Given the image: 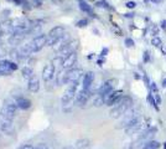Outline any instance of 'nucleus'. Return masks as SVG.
<instances>
[{
    "label": "nucleus",
    "instance_id": "obj_39",
    "mask_svg": "<svg viewBox=\"0 0 166 149\" xmlns=\"http://www.w3.org/2000/svg\"><path fill=\"white\" fill-rule=\"evenodd\" d=\"M161 29L166 30V20H161Z\"/></svg>",
    "mask_w": 166,
    "mask_h": 149
},
{
    "label": "nucleus",
    "instance_id": "obj_8",
    "mask_svg": "<svg viewBox=\"0 0 166 149\" xmlns=\"http://www.w3.org/2000/svg\"><path fill=\"white\" fill-rule=\"evenodd\" d=\"M0 132L6 136L15 134V128L12 126V121L9 119L6 116H4L1 112H0Z\"/></svg>",
    "mask_w": 166,
    "mask_h": 149
},
{
    "label": "nucleus",
    "instance_id": "obj_29",
    "mask_svg": "<svg viewBox=\"0 0 166 149\" xmlns=\"http://www.w3.org/2000/svg\"><path fill=\"white\" fill-rule=\"evenodd\" d=\"M151 45L155 46V47H161L163 41H161V39H160L159 36H154V37L151 39Z\"/></svg>",
    "mask_w": 166,
    "mask_h": 149
},
{
    "label": "nucleus",
    "instance_id": "obj_10",
    "mask_svg": "<svg viewBox=\"0 0 166 149\" xmlns=\"http://www.w3.org/2000/svg\"><path fill=\"white\" fill-rule=\"evenodd\" d=\"M115 83H117V80H114V78L107 80V81L99 87V90H98V95H99V96H103V97L105 98L110 92L114 91V86H115Z\"/></svg>",
    "mask_w": 166,
    "mask_h": 149
},
{
    "label": "nucleus",
    "instance_id": "obj_32",
    "mask_svg": "<svg viewBox=\"0 0 166 149\" xmlns=\"http://www.w3.org/2000/svg\"><path fill=\"white\" fill-rule=\"evenodd\" d=\"M150 92L151 93H159V88H158V86H156L155 82H151L150 83Z\"/></svg>",
    "mask_w": 166,
    "mask_h": 149
},
{
    "label": "nucleus",
    "instance_id": "obj_35",
    "mask_svg": "<svg viewBox=\"0 0 166 149\" xmlns=\"http://www.w3.org/2000/svg\"><path fill=\"white\" fill-rule=\"evenodd\" d=\"M125 6H127L128 9H134V7L136 6V2H135V1H128V2L125 4Z\"/></svg>",
    "mask_w": 166,
    "mask_h": 149
},
{
    "label": "nucleus",
    "instance_id": "obj_47",
    "mask_svg": "<svg viewBox=\"0 0 166 149\" xmlns=\"http://www.w3.org/2000/svg\"><path fill=\"white\" fill-rule=\"evenodd\" d=\"M164 149H166V142L164 143Z\"/></svg>",
    "mask_w": 166,
    "mask_h": 149
},
{
    "label": "nucleus",
    "instance_id": "obj_23",
    "mask_svg": "<svg viewBox=\"0 0 166 149\" xmlns=\"http://www.w3.org/2000/svg\"><path fill=\"white\" fill-rule=\"evenodd\" d=\"M66 71L67 70H62V71H60L57 73V76H56V83H57V86H62V85L66 83Z\"/></svg>",
    "mask_w": 166,
    "mask_h": 149
},
{
    "label": "nucleus",
    "instance_id": "obj_44",
    "mask_svg": "<svg viewBox=\"0 0 166 149\" xmlns=\"http://www.w3.org/2000/svg\"><path fill=\"white\" fill-rule=\"evenodd\" d=\"M2 31H4V29H2V25L0 24V36L2 35Z\"/></svg>",
    "mask_w": 166,
    "mask_h": 149
},
{
    "label": "nucleus",
    "instance_id": "obj_41",
    "mask_svg": "<svg viewBox=\"0 0 166 149\" xmlns=\"http://www.w3.org/2000/svg\"><path fill=\"white\" fill-rule=\"evenodd\" d=\"M37 149H48V148H47L46 146H44V144H41V146H39V147H37Z\"/></svg>",
    "mask_w": 166,
    "mask_h": 149
},
{
    "label": "nucleus",
    "instance_id": "obj_34",
    "mask_svg": "<svg viewBox=\"0 0 166 149\" xmlns=\"http://www.w3.org/2000/svg\"><path fill=\"white\" fill-rule=\"evenodd\" d=\"M149 60H150V52L146 50V51H144V56H143V61L144 62H149Z\"/></svg>",
    "mask_w": 166,
    "mask_h": 149
},
{
    "label": "nucleus",
    "instance_id": "obj_48",
    "mask_svg": "<svg viewBox=\"0 0 166 149\" xmlns=\"http://www.w3.org/2000/svg\"><path fill=\"white\" fill-rule=\"evenodd\" d=\"M65 149H70V148H65Z\"/></svg>",
    "mask_w": 166,
    "mask_h": 149
},
{
    "label": "nucleus",
    "instance_id": "obj_13",
    "mask_svg": "<svg viewBox=\"0 0 166 149\" xmlns=\"http://www.w3.org/2000/svg\"><path fill=\"white\" fill-rule=\"evenodd\" d=\"M124 92L122 90H117V91H113L110 92L107 97H105V105L109 106V107H113L114 105H117V102L123 97Z\"/></svg>",
    "mask_w": 166,
    "mask_h": 149
},
{
    "label": "nucleus",
    "instance_id": "obj_28",
    "mask_svg": "<svg viewBox=\"0 0 166 149\" xmlns=\"http://www.w3.org/2000/svg\"><path fill=\"white\" fill-rule=\"evenodd\" d=\"M148 102H149L156 111H159V106H158V103H156V101H155V98H154V95H153L151 92L148 95Z\"/></svg>",
    "mask_w": 166,
    "mask_h": 149
},
{
    "label": "nucleus",
    "instance_id": "obj_11",
    "mask_svg": "<svg viewBox=\"0 0 166 149\" xmlns=\"http://www.w3.org/2000/svg\"><path fill=\"white\" fill-rule=\"evenodd\" d=\"M17 70V65L10 60H0V76L9 75Z\"/></svg>",
    "mask_w": 166,
    "mask_h": 149
},
{
    "label": "nucleus",
    "instance_id": "obj_45",
    "mask_svg": "<svg viewBox=\"0 0 166 149\" xmlns=\"http://www.w3.org/2000/svg\"><path fill=\"white\" fill-rule=\"evenodd\" d=\"M150 1H153V2H155V4H158V2H161L163 0H150Z\"/></svg>",
    "mask_w": 166,
    "mask_h": 149
},
{
    "label": "nucleus",
    "instance_id": "obj_21",
    "mask_svg": "<svg viewBox=\"0 0 166 149\" xmlns=\"http://www.w3.org/2000/svg\"><path fill=\"white\" fill-rule=\"evenodd\" d=\"M25 36H26V34H12V35H10V37H9V44L12 45V46L19 45V44L24 40Z\"/></svg>",
    "mask_w": 166,
    "mask_h": 149
},
{
    "label": "nucleus",
    "instance_id": "obj_30",
    "mask_svg": "<svg viewBox=\"0 0 166 149\" xmlns=\"http://www.w3.org/2000/svg\"><path fill=\"white\" fill-rule=\"evenodd\" d=\"M95 5H97V6H100V7H104V9H108V10H113V7H112L105 0H100V1H98Z\"/></svg>",
    "mask_w": 166,
    "mask_h": 149
},
{
    "label": "nucleus",
    "instance_id": "obj_46",
    "mask_svg": "<svg viewBox=\"0 0 166 149\" xmlns=\"http://www.w3.org/2000/svg\"><path fill=\"white\" fill-rule=\"evenodd\" d=\"M163 86H164V87H166V78H164V80H163Z\"/></svg>",
    "mask_w": 166,
    "mask_h": 149
},
{
    "label": "nucleus",
    "instance_id": "obj_43",
    "mask_svg": "<svg viewBox=\"0 0 166 149\" xmlns=\"http://www.w3.org/2000/svg\"><path fill=\"white\" fill-rule=\"evenodd\" d=\"M134 78H136V80H140V76H139V73H134Z\"/></svg>",
    "mask_w": 166,
    "mask_h": 149
},
{
    "label": "nucleus",
    "instance_id": "obj_27",
    "mask_svg": "<svg viewBox=\"0 0 166 149\" xmlns=\"http://www.w3.org/2000/svg\"><path fill=\"white\" fill-rule=\"evenodd\" d=\"M88 144H89V141L88 139H85V138H83V139H78L77 142H76V148L78 149H82V148H85V147H88Z\"/></svg>",
    "mask_w": 166,
    "mask_h": 149
},
{
    "label": "nucleus",
    "instance_id": "obj_12",
    "mask_svg": "<svg viewBox=\"0 0 166 149\" xmlns=\"http://www.w3.org/2000/svg\"><path fill=\"white\" fill-rule=\"evenodd\" d=\"M77 58H78L77 52H72L71 55L66 56L65 58H62V62H61L62 68L63 70H71V68H73V66L77 63Z\"/></svg>",
    "mask_w": 166,
    "mask_h": 149
},
{
    "label": "nucleus",
    "instance_id": "obj_9",
    "mask_svg": "<svg viewBox=\"0 0 166 149\" xmlns=\"http://www.w3.org/2000/svg\"><path fill=\"white\" fill-rule=\"evenodd\" d=\"M83 76V70L81 68H71L66 71V83H75L80 82Z\"/></svg>",
    "mask_w": 166,
    "mask_h": 149
},
{
    "label": "nucleus",
    "instance_id": "obj_42",
    "mask_svg": "<svg viewBox=\"0 0 166 149\" xmlns=\"http://www.w3.org/2000/svg\"><path fill=\"white\" fill-rule=\"evenodd\" d=\"M133 16H134V14H130V12L129 14H125V17H133Z\"/></svg>",
    "mask_w": 166,
    "mask_h": 149
},
{
    "label": "nucleus",
    "instance_id": "obj_33",
    "mask_svg": "<svg viewBox=\"0 0 166 149\" xmlns=\"http://www.w3.org/2000/svg\"><path fill=\"white\" fill-rule=\"evenodd\" d=\"M87 25H88V20H87V19L80 20V21L77 22V26H78V27H84V26H87Z\"/></svg>",
    "mask_w": 166,
    "mask_h": 149
},
{
    "label": "nucleus",
    "instance_id": "obj_4",
    "mask_svg": "<svg viewBox=\"0 0 166 149\" xmlns=\"http://www.w3.org/2000/svg\"><path fill=\"white\" fill-rule=\"evenodd\" d=\"M139 117V114H138V111H135L134 108H130V109H128L122 117H120V121H119V123H118V126H117V128H127L129 124H131L136 118Z\"/></svg>",
    "mask_w": 166,
    "mask_h": 149
},
{
    "label": "nucleus",
    "instance_id": "obj_36",
    "mask_svg": "<svg viewBox=\"0 0 166 149\" xmlns=\"http://www.w3.org/2000/svg\"><path fill=\"white\" fill-rule=\"evenodd\" d=\"M143 80H144V82H145V85H146V87H149V88H150V83H151V82L149 81V77H148V75H146V73L144 75V77H143Z\"/></svg>",
    "mask_w": 166,
    "mask_h": 149
},
{
    "label": "nucleus",
    "instance_id": "obj_31",
    "mask_svg": "<svg viewBox=\"0 0 166 149\" xmlns=\"http://www.w3.org/2000/svg\"><path fill=\"white\" fill-rule=\"evenodd\" d=\"M124 44H125V46H127V47H133V46L135 45L134 40H133V39H130V37H127V39H125V41H124Z\"/></svg>",
    "mask_w": 166,
    "mask_h": 149
},
{
    "label": "nucleus",
    "instance_id": "obj_14",
    "mask_svg": "<svg viewBox=\"0 0 166 149\" xmlns=\"http://www.w3.org/2000/svg\"><path fill=\"white\" fill-rule=\"evenodd\" d=\"M55 72H56V67H55V65H52V63H47V65L42 68V80H44L46 83H48V82L53 78Z\"/></svg>",
    "mask_w": 166,
    "mask_h": 149
},
{
    "label": "nucleus",
    "instance_id": "obj_18",
    "mask_svg": "<svg viewBox=\"0 0 166 149\" xmlns=\"http://www.w3.org/2000/svg\"><path fill=\"white\" fill-rule=\"evenodd\" d=\"M94 81V73L92 71H88L84 73L83 76V83H82V90H90L92 85Z\"/></svg>",
    "mask_w": 166,
    "mask_h": 149
},
{
    "label": "nucleus",
    "instance_id": "obj_40",
    "mask_svg": "<svg viewBox=\"0 0 166 149\" xmlns=\"http://www.w3.org/2000/svg\"><path fill=\"white\" fill-rule=\"evenodd\" d=\"M107 54H108V49H103L102 50V56H105Z\"/></svg>",
    "mask_w": 166,
    "mask_h": 149
},
{
    "label": "nucleus",
    "instance_id": "obj_1",
    "mask_svg": "<svg viewBox=\"0 0 166 149\" xmlns=\"http://www.w3.org/2000/svg\"><path fill=\"white\" fill-rule=\"evenodd\" d=\"M133 107V98L129 96H123L117 105L113 106V108L110 109L109 114L112 118H120L128 109H130Z\"/></svg>",
    "mask_w": 166,
    "mask_h": 149
},
{
    "label": "nucleus",
    "instance_id": "obj_25",
    "mask_svg": "<svg viewBox=\"0 0 166 149\" xmlns=\"http://www.w3.org/2000/svg\"><path fill=\"white\" fill-rule=\"evenodd\" d=\"M159 148H160V143L158 141H154V139L146 142L144 144V147H143V149H159Z\"/></svg>",
    "mask_w": 166,
    "mask_h": 149
},
{
    "label": "nucleus",
    "instance_id": "obj_22",
    "mask_svg": "<svg viewBox=\"0 0 166 149\" xmlns=\"http://www.w3.org/2000/svg\"><path fill=\"white\" fill-rule=\"evenodd\" d=\"M78 4H80V9L82 10L83 12L89 14L90 16H94L93 9H92V6H90V5H88V2H85L84 0H80V1H78Z\"/></svg>",
    "mask_w": 166,
    "mask_h": 149
},
{
    "label": "nucleus",
    "instance_id": "obj_5",
    "mask_svg": "<svg viewBox=\"0 0 166 149\" xmlns=\"http://www.w3.org/2000/svg\"><path fill=\"white\" fill-rule=\"evenodd\" d=\"M78 85L80 82H75V83H70V86L67 87V90L65 91L62 98H61V102H62V106H68L75 97H77V90H78Z\"/></svg>",
    "mask_w": 166,
    "mask_h": 149
},
{
    "label": "nucleus",
    "instance_id": "obj_16",
    "mask_svg": "<svg viewBox=\"0 0 166 149\" xmlns=\"http://www.w3.org/2000/svg\"><path fill=\"white\" fill-rule=\"evenodd\" d=\"M31 54H32V52H31L30 47L27 46V44H25V45H22L21 47H19V49L16 50V55H15V56H16V58H17V60L24 61V60L29 58Z\"/></svg>",
    "mask_w": 166,
    "mask_h": 149
},
{
    "label": "nucleus",
    "instance_id": "obj_17",
    "mask_svg": "<svg viewBox=\"0 0 166 149\" xmlns=\"http://www.w3.org/2000/svg\"><path fill=\"white\" fill-rule=\"evenodd\" d=\"M156 132H158V128L156 127H150V128H148L145 132H143L140 136H139V141H143L144 143H146V142H149V141H151L153 138H154V136L156 134Z\"/></svg>",
    "mask_w": 166,
    "mask_h": 149
},
{
    "label": "nucleus",
    "instance_id": "obj_19",
    "mask_svg": "<svg viewBox=\"0 0 166 149\" xmlns=\"http://www.w3.org/2000/svg\"><path fill=\"white\" fill-rule=\"evenodd\" d=\"M15 103L20 109H24V111L31 108V106H32V102L26 97H16L15 98Z\"/></svg>",
    "mask_w": 166,
    "mask_h": 149
},
{
    "label": "nucleus",
    "instance_id": "obj_15",
    "mask_svg": "<svg viewBox=\"0 0 166 149\" xmlns=\"http://www.w3.org/2000/svg\"><path fill=\"white\" fill-rule=\"evenodd\" d=\"M141 126H143V122H141V118L138 117L131 124H129L124 131L128 136H133L135 133H140V129H141Z\"/></svg>",
    "mask_w": 166,
    "mask_h": 149
},
{
    "label": "nucleus",
    "instance_id": "obj_3",
    "mask_svg": "<svg viewBox=\"0 0 166 149\" xmlns=\"http://www.w3.org/2000/svg\"><path fill=\"white\" fill-rule=\"evenodd\" d=\"M65 32L66 30L63 26H55L53 29H51L47 34V46H53L60 42V40L65 36Z\"/></svg>",
    "mask_w": 166,
    "mask_h": 149
},
{
    "label": "nucleus",
    "instance_id": "obj_38",
    "mask_svg": "<svg viewBox=\"0 0 166 149\" xmlns=\"http://www.w3.org/2000/svg\"><path fill=\"white\" fill-rule=\"evenodd\" d=\"M154 98H155V101H156V103H158V105H160V103H161V98H160L159 93H155V95H154Z\"/></svg>",
    "mask_w": 166,
    "mask_h": 149
},
{
    "label": "nucleus",
    "instance_id": "obj_20",
    "mask_svg": "<svg viewBox=\"0 0 166 149\" xmlns=\"http://www.w3.org/2000/svg\"><path fill=\"white\" fill-rule=\"evenodd\" d=\"M27 90L30 92H32V93L39 92V90H40V81L37 80V77L34 76L32 78H30L27 81Z\"/></svg>",
    "mask_w": 166,
    "mask_h": 149
},
{
    "label": "nucleus",
    "instance_id": "obj_7",
    "mask_svg": "<svg viewBox=\"0 0 166 149\" xmlns=\"http://www.w3.org/2000/svg\"><path fill=\"white\" fill-rule=\"evenodd\" d=\"M17 106H16V103H15V101L12 102V101H5L4 103H2V107H1V109H0V112L4 114V116H6L9 119H14L15 117H16V114H17Z\"/></svg>",
    "mask_w": 166,
    "mask_h": 149
},
{
    "label": "nucleus",
    "instance_id": "obj_26",
    "mask_svg": "<svg viewBox=\"0 0 166 149\" xmlns=\"http://www.w3.org/2000/svg\"><path fill=\"white\" fill-rule=\"evenodd\" d=\"M104 103H105V98H104L103 96L97 95V96H95V98L93 100V105H94L95 107H100V106H103Z\"/></svg>",
    "mask_w": 166,
    "mask_h": 149
},
{
    "label": "nucleus",
    "instance_id": "obj_24",
    "mask_svg": "<svg viewBox=\"0 0 166 149\" xmlns=\"http://www.w3.org/2000/svg\"><path fill=\"white\" fill-rule=\"evenodd\" d=\"M21 73H22V77L24 78H26L27 81L30 80V78H32L34 77V71H32V68L31 67H27V66H25L22 70H21Z\"/></svg>",
    "mask_w": 166,
    "mask_h": 149
},
{
    "label": "nucleus",
    "instance_id": "obj_37",
    "mask_svg": "<svg viewBox=\"0 0 166 149\" xmlns=\"http://www.w3.org/2000/svg\"><path fill=\"white\" fill-rule=\"evenodd\" d=\"M20 149H37V147H34V146H31V144H25V146L20 147Z\"/></svg>",
    "mask_w": 166,
    "mask_h": 149
},
{
    "label": "nucleus",
    "instance_id": "obj_2",
    "mask_svg": "<svg viewBox=\"0 0 166 149\" xmlns=\"http://www.w3.org/2000/svg\"><path fill=\"white\" fill-rule=\"evenodd\" d=\"M27 46L30 47L31 52L35 54V52H39L41 51L45 46H47V35L45 34H40L37 36H35L34 39H31L29 42H26Z\"/></svg>",
    "mask_w": 166,
    "mask_h": 149
},
{
    "label": "nucleus",
    "instance_id": "obj_6",
    "mask_svg": "<svg viewBox=\"0 0 166 149\" xmlns=\"http://www.w3.org/2000/svg\"><path fill=\"white\" fill-rule=\"evenodd\" d=\"M77 45H78V41L77 40H68V41H66L58 49V57L65 58L66 56L71 55L72 52H76Z\"/></svg>",
    "mask_w": 166,
    "mask_h": 149
}]
</instances>
